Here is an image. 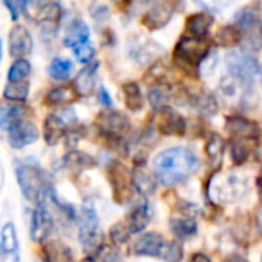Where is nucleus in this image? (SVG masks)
Here are the masks:
<instances>
[{"instance_id": "34", "label": "nucleus", "mask_w": 262, "mask_h": 262, "mask_svg": "<svg viewBox=\"0 0 262 262\" xmlns=\"http://www.w3.org/2000/svg\"><path fill=\"white\" fill-rule=\"evenodd\" d=\"M31 72V64L28 60L25 58H20L17 60L15 63H12V66L9 68V72H8V80L11 83H15V81H21L25 80Z\"/></svg>"}, {"instance_id": "20", "label": "nucleus", "mask_w": 262, "mask_h": 262, "mask_svg": "<svg viewBox=\"0 0 262 262\" xmlns=\"http://www.w3.org/2000/svg\"><path fill=\"white\" fill-rule=\"evenodd\" d=\"M88 40H89V28L86 26V23H83L81 20L72 21V25L69 26V29L66 32L64 45L74 49L78 45L88 43Z\"/></svg>"}, {"instance_id": "1", "label": "nucleus", "mask_w": 262, "mask_h": 262, "mask_svg": "<svg viewBox=\"0 0 262 262\" xmlns=\"http://www.w3.org/2000/svg\"><path fill=\"white\" fill-rule=\"evenodd\" d=\"M198 169V158L186 147H172L158 154L154 160L157 178L164 186H173L189 178Z\"/></svg>"}, {"instance_id": "8", "label": "nucleus", "mask_w": 262, "mask_h": 262, "mask_svg": "<svg viewBox=\"0 0 262 262\" xmlns=\"http://www.w3.org/2000/svg\"><path fill=\"white\" fill-rule=\"evenodd\" d=\"M101 232L98 226V218L95 212L89 207H84L80 218V241L84 249H95L100 243Z\"/></svg>"}, {"instance_id": "44", "label": "nucleus", "mask_w": 262, "mask_h": 262, "mask_svg": "<svg viewBox=\"0 0 262 262\" xmlns=\"http://www.w3.org/2000/svg\"><path fill=\"white\" fill-rule=\"evenodd\" d=\"M200 6L209 11H221L227 5H230L233 0H195Z\"/></svg>"}, {"instance_id": "14", "label": "nucleus", "mask_w": 262, "mask_h": 262, "mask_svg": "<svg viewBox=\"0 0 262 262\" xmlns=\"http://www.w3.org/2000/svg\"><path fill=\"white\" fill-rule=\"evenodd\" d=\"M227 130L232 137L238 140H258L259 138V127L256 123L243 118V117H230L226 123Z\"/></svg>"}, {"instance_id": "9", "label": "nucleus", "mask_w": 262, "mask_h": 262, "mask_svg": "<svg viewBox=\"0 0 262 262\" xmlns=\"http://www.w3.org/2000/svg\"><path fill=\"white\" fill-rule=\"evenodd\" d=\"M129 52L135 61H138L140 64H147L163 52V48L161 45H158L150 38L134 37L129 43Z\"/></svg>"}, {"instance_id": "46", "label": "nucleus", "mask_w": 262, "mask_h": 262, "mask_svg": "<svg viewBox=\"0 0 262 262\" xmlns=\"http://www.w3.org/2000/svg\"><path fill=\"white\" fill-rule=\"evenodd\" d=\"M98 101L104 106H112V98L104 88H100V91H98Z\"/></svg>"}, {"instance_id": "15", "label": "nucleus", "mask_w": 262, "mask_h": 262, "mask_svg": "<svg viewBox=\"0 0 262 262\" xmlns=\"http://www.w3.org/2000/svg\"><path fill=\"white\" fill-rule=\"evenodd\" d=\"M52 230V218L49 215V212L45 209L43 204H40L34 213H32V220H31V238L35 243H41L43 239L48 238V235Z\"/></svg>"}, {"instance_id": "3", "label": "nucleus", "mask_w": 262, "mask_h": 262, "mask_svg": "<svg viewBox=\"0 0 262 262\" xmlns=\"http://www.w3.org/2000/svg\"><path fill=\"white\" fill-rule=\"evenodd\" d=\"M229 72L243 83H253V80L262 72L261 63L247 49H233L227 54Z\"/></svg>"}, {"instance_id": "45", "label": "nucleus", "mask_w": 262, "mask_h": 262, "mask_svg": "<svg viewBox=\"0 0 262 262\" xmlns=\"http://www.w3.org/2000/svg\"><path fill=\"white\" fill-rule=\"evenodd\" d=\"M5 5L8 6V9L11 12V17L15 20L17 15H18V9L23 8V0H5Z\"/></svg>"}, {"instance_id": "6", "label": "nucleus", "mask_w": 262, "mask_h": 262, "mask_svg": "<svg viewBox=\"0 0 262 262\" xmlns=\"http://www.w3.org/2000/svg\"><path fill=\"white\" fill-rule=\"evenodd\" d=\"M109 181L114 187V198L118 204H126L134 196V177H130L129 170L120 164L112 163L109 167Z\"/></svg>"}, {"instance_id": "12", "label": "nucleus", "mask_w": 262, "mask_h": 262, "mask_svg": "<svg viewBox=\"0 0 262 262\" xmlns=\"http://www.w3.org/2000/svg\"><path fill=\"white\" fill-rule=\"evenodd\" d=\"M0 262H18V239L12 223L5 224L2 229Z\"/></svg>"}, {"instance_id": "37", "label": "nucleus", "mask_w": 262, "mask_h": 262, "mask_svg": "<svg viewBox=\"0 0 262 262\" xmlns=\"http://www.w3.org/2000/svg\"><path fill=\"white\" fill-rule=\"evenodd\" d=\"M195 106L198 107L200 112H203L206 115H213L216 112V109H218L216 100L212 95H207V94H203V95L196 97Z\"/></svg>"}, {"instance_id": "11", "label": "nucleus", "mask_w": 262, "mask_h": 262, "mask_svg": "<svg viewBox=\"0 0 262 262\" xmlns=\"http://www.w3.org/2000/svg\"><path fill=\"white\" fill-rule=\"evenodd\" d=\"M32 51V38L25 26H14L9 32V54L15 58H25Z\"/></svg>"}, {"instance_id": "31", "label": "nucleus", "mask_w": 262, "mask_h": 262, "mask_svg": "<svg viewBox=\"0 0 262 262\" xmlns=\"http://www.w3.org/2000/svg\"><path fill=\"white\" fill-rule=\"evenodd\" d=\"M241 40V32L236 26H226L215 35V43L223 48H232Z\"/></svg>"}, {"instance_id": "16", "label": "nucleus", "mask_w": 262, "mask_h": 262, "mask_svg": "<svg viewBox=\"0 0 262 262\" xmlns=\"http://www.w3.org/2000/svg\"><path fill=\"white\" fill-rule=\"evenodd\" d=\"M37 138H38V130L29 121H20L9 129V144L15 149L32 144Z\"/></svg>"}, {"instance_id": "36", "label": "nucleus", "mask_w": 262, "mask_h": 262, "mask_svg": "<svg viewBox=\"0 0 262 262\" xmlns=\"http://www.w3.org/2000/svg\"><path fill=\"white\" fill-rule=\"evenodd\" d=\"M169 95H170L169 94V89L166 86H163V84H158V86H155V88L150 89V92H149V101H150L152 107L161 109L167 103Z\"/></svg>"}, {"instance_id": "47", "label": "nucleus", "mask_w": 262, "mask_h": 262, "mask_svg": "<svg viewBox=\"0 0 262 262\" xmlns=\"http://www.w3.org/2000/svg\"><path fill=\"white\" fill-rule=\"evenodd\" d=\"M190 262H212V261H210V258H209V256H206V255H203V253H196V255H193V256H192V261Z\"/></svg>"}, {"instance_id": "48", "label": "nucleus", "mask_w": 262, "mask_h": 262, "mask_svg": "<svg viewBox=\"0 0 262 262\" xmlns=\"http://www.w3.org/2000/svg\"><path fill=\"white\" fill-rule=\"evenodd\" d=\"M223 262H249L244 256H239V255H232L229 258H226Z\"/></svg>"}, {"instance_id": "49", "label": "nucleus", "mask_w": 262, "mask_h": 262, "mask_svg": "<svg viewBox=\"0 0 262 262\" xmlns=\"http://www.w3.org/2000/svg\"><path fill=\"white\" fill-rule=\"evenodd\" d=\"M258 226H259V229H261L262 232V209L258 212Z\"/></svg>"}, {"instance_id": "42", "label": "nucleus", "mask_w": 262, "mask_h": 262, "mask_svg": "<svg viewBox=\"0 0 262 262\" xmlns=\"http://www.w3.org/2000/svg\"><path fill=\"white\" fill-rule=\"evenodd\" d=\"M129 233L130 232H129L127 226H124V224H115L114 229L111 230V236H112L114 243H117V244L126 243L127 238H129Z\"/></svg>"}, {"instance_id": "40", "label": "nucleus", "mask_w": 262, "mask_h": 262, "mask_svg": "<svg viewBox=\"0 0 262 262\" xmlns=\"http://www.w3.org/2000/svg\"><path fill=\"white\" fill-rule=\"evenodd\" d=\"M74 54H75V57H77L78 61H81V63H89V61L94 58L95 51H94L92 45L83 43V45H78V46L74 48Z\"/></svg>"}, {"instance_id": "29", "label": "nucleus", "mask_w": 262, "mask_h": 262, "mask_svg": "<svg viewBox=\"0 0 262 262\" xmlns=\"http://www.w3.org/2000/svg\"><path fill=\"white\" fill-rule=\"evenodd\" d=\"M134 184H135V189L143 193V195H150L155 192V181L154 178L149 175V172L143 167H138L135 172H134Z\"/></svg>"}, {"instance_id": "28", "label": "nucleus", "mask_w": 262, "mask_h": 262, "mask_svg": "<svg viewBox=\"0 0 262 262\" xmlns=\"http://www.w3.org/2000/svg\"><path fill=\"white\" fill-rule=\"evenodd\" d=\"M72 69H74V64L71 60H66V58H54L52 63L49 64V75L54 78V80H58V81H63V80H68L72 74Z\"/></svg>"}, {"instance_id": "33", "label": "nucleus", "mask_w": 262, "mask_h": 262, "mask_svg": "<svg viewBox=\"0 0 262 262\" xmlns=\"http://www.w3.org/2000/svg\"><path fill=\"white\" fill-rule=\"evenodd\" d=\"M29 92V84L26 81H15L5 88L3 97L12 101H25Z\"/></svg>"}, {"instance_id": "23", "label": "nucleus", "mask_w": 262, "mask_h": 262, "mask_svg": "<svg viewBox=\"0 0 262 262\" xmlns=\"http://www.w3.org/2000/svg\"><path fill=\"white\" fill-rule=\"evenodd\" d=\"M77 91L74 86H60L52 89L51 92H48L46 95V101L49 104H55V106H61V104H69L77 98Z\"/></svg>"}, {"instance_id": "39", "label": "nucleus", "mask_w": 262, "mask_h": 262, "mask_svg": "<svg viewBox=\"0 0 262 262\" xmlns=\"http://www.w3.org/2000/svg\"><path fill=\"white\" fill-rule=\"evenodd\" d=\"M60 15H61V8L57 3H49L43 6L40 18L46 23H57L60 20Z\"/></svg>"}, {"instance_id": "41", "label": "nucleus", "mask_w": 262, "mask_h": 262, "mask_svg": "<svg viewBox=\"0 0 262 262\" xmlns=\"http://www.w3.org/2000/svg\"><path fill=\"white\" fill-rule=\"evenodd\" d=\"M163 258L166 262H180L183 258V250L178 243H172L163 253Z\"/></svg>"}, {"instance_id": "5", "label": "nucleus", "mask_w": 262, "mask_h": 262, "mask_svg": "<svg viewBox=\"0 0 262 262\" xmlns=\"http://www.w3.org/2000/svg\"><path fill=\"white\" fill-rule=\"evenodd\" d=\"M247 190V180L239 178V175H227L224 178H213L210 183V198L215 203H230L239 198Z\"/></svg>"}, {"instance_id": "7", "label": "nucleus", "mask_w": 262, "mask_h": 262, "mask_svg": "<svg viewBox=\"0 0 262 262\" xmlns=\"http://www.w3.org/2000/svg\"><path fill=\"white\" fill-rule=\"evenodd\" d=\"M95 124L98 127V130L111 138H117L121 137L127 129H129V120L127 117H124L120 112L115 111H104L101 112Z\"/></svg>"}, {"instance_id": "43", "label": "nucleus", "mask_w": 262, "mask_h": 262, "mask_svg": "<svg viewBox=\"0 0 262 262\" xmlns=\"http://www.w3.org/2000/svg\"><path fill=\"white\" fill-rule=\"evenodd\" d=\"M95 261L97 262H121V259H120V255H118L115 250H112V249H109V247H103V249H100V250H98Z\"/></svg>"}, {"instance_id": "32", "label": "nucleus", "mask_w": 262, "mask_h": 262, "mask_svg": "<svg viewBox=\"0 0 262 262\" xmlns=\"http://www.w3.org/2000/svg\"><path fill=\"white\" fill-rule=\"evenodd\" d=\"M259 18V12L255 6H247L243 8L236 15H235V23L243 28V29H252Z\"/></svg>"}, {"instance_id": "13", "label": "nucleus", "mask_w": 262, "mask_h": 262, "mask_svg": "<svg viewBox=\"0 0 262 262\" xmlns=\"http://www.w3.org/2000/svg\"><path fill=\"white\" fill-rule=\"evenodd\" d=\"M166 250V243L160 233L150 232L138 238L134 244V252L141 256H161Z\"/></svg>"}, {"instance_id": "24", "label": "nucleus", "mask_w": 262, "mask_h": 262, "mask_svg": "<svg viewBox=\"0 0 262 262\" xmlns=\"http://www.w3.org/2000/svg\"><path fill=\"white\" fill-rule=\"evenodd\" d=\"M45 259L46 262H72V253L64 244L52 241L45 247Z\"/></svg>"}, {"instance_id": "22", "label": "nucleus", "mask_w": 262, "mask_h": 262, "mask_svg": "<svg viewBox=\"0 0 262 262\" xmlns=\"http://www.w3.org/2000/svg\"><path fill=\"white\" fill-rule=\"evenodd\" d=\"M149 221H150V209L147 204H141L129 215L126 226L130 233H138L146 229Z\"/></svg>"}, {"instance_id": "17", "label": "nucleus", "mask_w": 262, "mask_h": 262, "mask_svg": "<svg viewBox=\"0 0 262 262\" xmlns=\"http://www.w3.org/2000/svg\"><path fill=\"white\" fill-rule=\"evenodd\" d=\"M173 15V8L170 3L167 2H158L157 5H154L143 17V23L144 26H147L149 29H160L163 26H166L169 23V20Z\"/></svg>"}, {"instance_id": "18", "label": "nucleus", "mask_w": 262, "mask_h": 262, "mask_svg": "<svg viewBox=\"0 0 262 262\" xmlns=\"http://www.w3.org/2000/svg\"><path fill=\"white\" fill-rule=\"evenodd\" d=\"M213 23V17L209 12H198L187 18V32L192 37H206Z\"/></svg>"}, {"instance_id": "38", "label": "nucleus", "mask_w": 262, "mask_h": 262, "mask_svg": "<svg viewBox=\"0 0 262 262\" xmlns=\"http://www.w3.org/2000/svg\"><path fill=\"white\" fill-rule=\"evenodd\" d=\"M249 158V147L246 146L244 140H236L232 146V160L235 164H243Z\"/></svg>"}, {"instance_id": "2", "label": "nucleus", "mask_w": 262, "mask_h": 262, "mask_svg": "<svg viewBox=\"0 0 262 262\" xmlns=\"http://www.w3.org/2000/svg\"><path fill=\"white\" fill-rule=\"evenodd\" d=\"M17 181L20 184L21 193L32 203L38 206L43 204L45 198L49 196L51 183L45 170L34 164H20L17 167Z\"/></svg>"}, {"instance_id": "19", "label": "nucleus", "mask_w": 262, "mask_h": 262, "mask_svg": "<svg viewBox=\"0 0 262 262\" xmlns=\"http://www.w3.org/2000/svg\"><path fill=\"white\" fill-rule=\"evenodd\" d=\"M66 123L58 117V115H49L45 120V138L46 143L54 146L57 144L61 137L64 135V129H66Z\"/></svg>"}, {"instance_id": "26", "label": "nucleus", "mask_w": 262, "mask_h": 262, "mask_svg": "<svg viewBox=\"0 0 262 262\" xmlns=\"http://www.w3.org/2000/svg\"><path fill=\"white\" fill-rule=\"evenodd\" d=\"M23 107L21 106H3L2 112H0V126L3 130H9L12 126H15L17 123L23 121Z\"/></svg>"}, {"instance_id": "30", "label": "nucleus", "mask_w": 262, "mask_h": 262, "mask_svg": "<svg viewBox=\"0 0 262 262\" xmlns=\"http://www.w3.org/2000/svg\"><path fill=\"white\" fill-rule=\"evenodd\" d=\"M224 140L220 135H212L209 143H207V157L209 161L212 163L213 167H218L223 161V155H224Z\"/></svg>"}, {"instance_id": "50", "label": "nucleus", "mask_w": 262, "mask_h": 262, "mask_svg": "<svg viewBox=\"0 0 262 262\" xmlns=\"http://www.w3.org/2000/svg\"><path fill=\"white\" fill-rule=\"evenodd\" d=\"M261 34H262V25H261Z\"/></svg>"}, {"instance_id": "27", "label": "nucleus", "mask_w": 262, "mask_h": 262, "mask_svg": "<svg viewBox=\"0 0 262 262\" xmlns=\"http://www.w3.org/2000/svg\"><path fill=\"white\" fill-rule=\"evenodd\" d=\"M123 94H124L126 106L130 111H140L143 107L144 98H143L141 89L137 83H126L123 86Z\"/></svg>"}, {"instance_id": "21", "label": "nucleus", "mask_w": 262, "mask_h": 262, "mask_svg": "<svg viewBox=\"0 0 262 262\" xmlns=\"http://www.w3.org/2000/svg\"><path fill=\"white\" fill-rule=\"evenodd\" d=\"M97 68H98V64L94 63L92 66L83 69V71L77 75V78H75V81H74V88H75V91H77L78 95H83V97H84V95H89V94L94 91V84H95V71H97Z\"/></svg>"}, {"instance_id": "4", "label": "nucleus", "mask_w": 262, "mask_h": 262, "mask_svg": "<svg viewBox=\"0 0 262 262\" xmlns=\"http://www.w3.org/2000/svg\"><path fill=\"white\" fill-rule=\"evenodd\" d=\"M210 54V45L204 37H183L175 48V60L183 68H196Z\"/></svg>"}, {"instance_id": "10", "label": "nucleus", "mask_w": 262, "mask_h": 262, "mask_svg": "<svg viewBox=\"0 0 262 262\" xmlns=\"http://www.w3.org/2000/svg\"><path fill=\"white\" fill-rule=\"evenodd\" d=\"M157 129L164 135H183L186 132V121L184 118L170 107L158 109V115L155 118Z\"/></svg>"}, {"instance_id": "25", "label": "nucleus", "mask_w": 262, "mask_h": 262, "mask_svg": "<svg viewBox=\"0 0 262 262\" xmlns=\"http://www.w3.org/2000/svg\"><path fill=\"white\" fill-rule=\"evenodd\" d=\"M170 230L175 236L187 239L198 232V226L190 218H172L170 220Z\"/></svg>"}, {"instance_id": "35", "label": "nucleus", "mask_w": 262, "mask_h": 262, "mask_svg": "<svg viewBox=\"0 0 262 262\" xmlns=\"http://www.w3.org/2000/svg\"><path fill=\"white\" fill-rule=\"evenodd\" d=\"M66 164L71 169H86V167H92L95 164L94 158L83 154V152H71L66 157Z\"/></svg>"}]
</instances>
